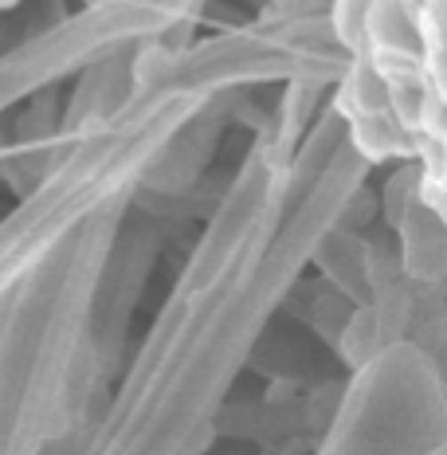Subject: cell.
<instances>
[{
  "mask_svg": "<svg viewBox=\"0 0 447 455\" xmlns=\"http://www.w3.org/2000/svg\"><path fill=\"white\" fill-rule=\"evenodd\" d=\"M338 107L349 114V118H373V114H388V83L373 71V63L361 55L354 63V71L346 75L338 91Z\"/></svg>",
  "mask_w": 447,
  "mask_h": 455,
  "instance_id": "1",
  "label": "cell"
},
{
  "mask_svg": "<svg viewBox=\"0 0 447 455\" xmlns=\"http://www.w3.org/2000/svg\"><path fill=\"white\" fill-rule=\"evenodd\" d=\"M354 146L369 161H388V157H408L416 141L393 122V114H373V118L354 122Z\"/></svg>",
  "mask_w": 447,
  "mask_h": 455,
  "instance_id": "2",
  "label": "cell"
},
{
  "mask_svg": "<svg viewBox=\"0 0 447 455\" xmlns=\"http://www.w3.org/2000/svg\"><path fill=\"white\" fill-rule=\"evenodd\" d=\"M369 12H373V0H338L334 4L338 40L349 52H369Z\"/></svg>",
  "mask_w": 447,
  "mask_h": 455,
  "instance_id": "3",
  "label": "cell"
},
{
  "mask_svg": "<svg viewBox=\"0 0 447 455\" xmlns=\"http://www.w3.org/2000/svg\"><path fill=\"white\" fill-rule=\"evenodd\" d=\"M20 4V0H0V12H4V8H16Z\"/></svg>",
  "mask_w": 447,
  "mask_h": 455,
  "instance_id": "4",
  "label": "cell"
}]
</instances>
